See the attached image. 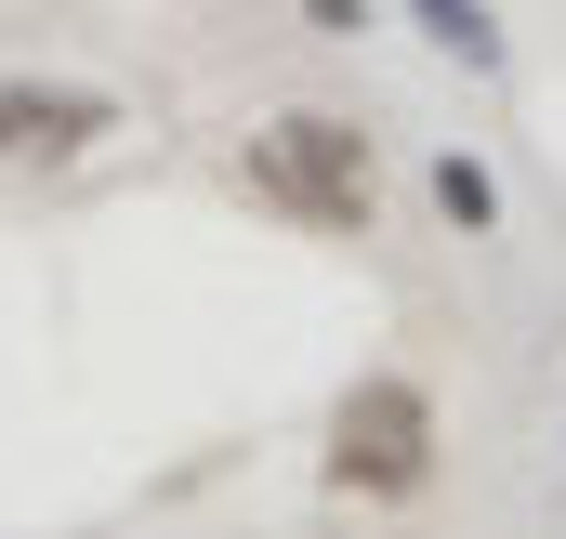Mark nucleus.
<instances>
[{
    "label": "nucleus",
    "instance_id": "obj_4",
    "mask_svg": "<svg viewBox=\"0 0 566 539\" xmlns=\"http://www.w3.org/2000/svg\"><path fill=\"white\" fill-rule=\"evenodd\" d=\"M434 211H448V237H488V224H501V184L448 145V158H434Z\"/></svg>",
    "mask_w": 566,
    "mask_h": 539
},
{
    "label": "nucleus",
    "instance_id": "obj_6",
    "mask_svg": "<svg viewBox=\"0 0 566 539\" xmlns=\"http://www.w3.org/2000/svg\"><path fill=\"white\" fill-rule=\"evenodd\" d=\"M303 13H316L329 40H356V27H369V0H303Z\"/></svg>",
    "mask_w": 566,
    "mask_h": 539
},
{
    "label": "nucleus",
    "instance_id": "obj_3",
    "mask_svg": "<svg viewBox=\"0 0 566 539\" xmlns=\"http://www.w3.org/2000/svg\"><path fill=\"white\" fill-rule=\"evenodd\" d=\"M119 133V93L93 80H0V158H80Z\"/></svg>",
    "mask_w": 566,
    "mask_h": 539
},
{
    "label": "nucleus",
    "instance_id": "obj_5",
    "mask_svg": "<svg viewBox=\"0 0 566 539\" xmlns=\"http://www.w3.org/2000/svg\"><path fill=\"white\" fill-rule=\"evenodd\" d=\"M409 13H422V27L461 53V66H501V27H488V0H409Z\"/></svg>",
    "mask_w": 566,
    "mask_h": 539
},
{
    "label": "nucleus",
    "instance_id": "obj_2",
    "mask_svg": "<svg viewBox=\"0 0 566 539\" xmlns=\"http://www.w3.org/2000/svg\"><path fill=\"white\" fill-rule=\"evenodd\" d=\"M329 487L343 500H422L434 487V395L409 369H356L329 408Z\"/></svg>",
    "mask_w": 566,
    "mask_h": 539
},
{
    "label": "nucleus",
    "instance_id": "obj_1",
    "mask_svg": "<svg viewBox=\"0 0 566 539\" xmlns=\"http://www.w3.org/2000/svg\"><path fill=\"white\" fill-rule=\"evenodd\" d=\"M251 198L290 211V224H316V237H369V211H382V158L356 119H329V106H277L264 133H251Z\"/></svg>",
    "mask_w": 566,
    "mask_h": 539
}]
</instances>
